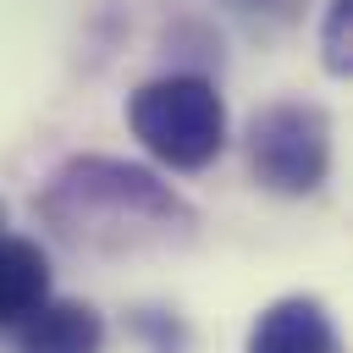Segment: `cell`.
Instances as JSON below:
<instances>
[{"instance_id": "cell-1", "label": "cell", "mask_w": 353, "mask_h": 353, "mask_svg": "<svg viewBox=\"0 0 353 353\" xmlns=\"http://www.w3.org/2000/svg\"><path fill=\"white\" fill-rule=\"evenodd\" d=\"M39 210L72 248H138L165 243L176 226H193L188 204L154 171L105 154L66 160L50 176Z\"/></svg>"}, {"instance_id": "cell-2", "label": "cell", "mask_w": 353, "mask_h": 353, "mask_svg": "<svg viewBox=\"0 0 353 353\" xmlns=\"http://www.w3.org/2000/svg\"><path fill=\"white\" fill-rule=\"evenodd\" d=\"M127 127L132 138L171 171H199L226 149V105L210 77L171 72L149 77L127 99Z\"/></svg>"}, {"instance_id": "cell-3", "label": "cell", "mask_w": 353, "mask_h": 353, "mask_svg": "<svg viewBox=\"0 0 353 353\" xmlns=\"http://www.w3.org/2000/svg\"><path fill=\"white\" fill-rule=\"evenodd\" d=\"M248 165L270 193H314L331 171V116L303 99L265 105L248 121Z\"/></svg>"}, {"instance_id": "cell-4", "label": "cell", "mask_w": 353, "mask_h": 353, "mask_svg": "<svg viewBox=\"0 0 353 353\" xmlns=\"http://www.w3.org/2000/svg\"><path fill=\"white\" fill-rule=\"evenodd\" d=\"M243 353H342V342L320 298H281L254 320Z\"/></svg>"}, {"instance_id": "cell-5", "label": "cell", "mask_w": 353, "mask_h": 353, "mask_svg": "<svg viewBox=\"0 0 353 353\" xmlns=\"http://www.w3.org/2000/svg\"><path fill=\"white\" fill-rule=\"evenodd\" d=\"M105 320L83 298H50L17 336V353H99Z\"/></svg>"}, {"instance_id": "cell-6", "label": "cell", "mask_w": 353, "mask_h": 353, "mask_svg": "<svg viewBox=\"0 0 353 353\" xmlns=\"http://www.w3.org/2000/svg\"><path fill=\"white\" fill-rule=\"evenodd\" d=\"M50 303V259L33 237H0V331L28 325Z\"/></svg>"}, {"instance_id": "cell-7", "label": "cell", "mask_w": 353, "mask_h": 353, "mask_svg": "<svg viewBox=\"0 0 353 353\" xmlns=\"http://www.w3.org/2000/svg\"><path fill=\"white\" fill-rule=\"evenodd\" d=\"M347 39H353V0H331L325 11V66L331 72H347Z\"/></svg>"}, {"instance_id": "cell-8", "label": "cell", "mask_w": 353, "mask_h": 353, "mask_svg": "<svg viewBox=\"0 0 353 353\" xmlns=\"http://www.w3.org/2000/svg\"><path fill=\"white\" fill-rule=\"evenodd\" d=\"M226 6H237V11H281V17H292L298 0H226Z\"/></svg>"}, {"instance_id": "cell-9", "label": "cell", "mask_w": 353, "mask_h": 353, "mask_svg": "<svg viewBox=\"0 0 353 353\" xmlns=\"http://www.w3.org/2000/svg\"><path fill=\"white\" fill-rule=\"evenodd\" d=\"M0 237H6V204H0Z\"/></svg>"}]
</instances>
